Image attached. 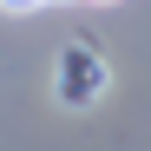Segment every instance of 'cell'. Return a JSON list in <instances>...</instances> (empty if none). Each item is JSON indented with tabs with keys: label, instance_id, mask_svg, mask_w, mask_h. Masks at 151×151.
<instances>
[{
	"label": "cell",
	"instance_id": "obj_2",
	"mask_svg": "<svg viewBox=\"0 0 151 151\" xmlns=\"http://www.w3.org/2000/svg\"><path fill=\"white\" fill-rule=\"evenodd\" d=\"M0 7H46V0H0Z\"/></svg>",
	"mask_w": 151,
	"mask_h": 151
},
{
	"label": "cell",
	"instance_id": "obj_3",
	"mask_svg": "<svg viewBox=\"0 0 151 151\" xmlns=\"http://www.w3.org/2000/svg\"><path fill=\"white\" fill-rule=\"evenodd\" d=\"M99 7H105V0H99Z\"/></svg>",
	"mask_w": 151,
	"mask_h": 151
},
{
	"label": "cell",
	"instance_id": "obj_1",
	"mask_svg": "<svg viewBox=\"0 0 151 151\" xmlns=\"http://www.w3.org/2000/svg\"><path fill=\"white\" fill-rule=\"evenodd\" d=\"M105 86H112V72H105V59L92 53V46H59V59H53V99L59 105H72V112H86V105H99L105 99Z\"/></svg>",
	"mask_w": 151,
	"mask_h": 151
}]
</instances>
